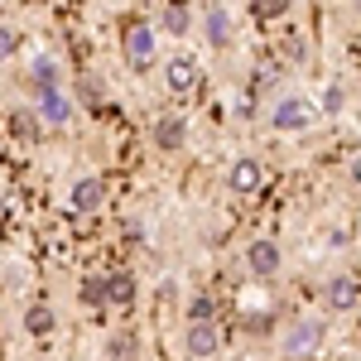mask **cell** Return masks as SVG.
<instances>
[{
  "label": "cell",
  "mask_w": 361,
  "mask_h": 361,
  "mask_svg": "<svg viewBox=\"0 0 361 361\" xmlns=\"http://www.w3.org/2000/svg\"><path fill=\"white\" fill-rule=\"evenodd\" d=\"M126 63L135 73H149L159 63V29L145 25V20H135V25L126 29Z\"/></svg>",
  "instance_id": "cell-1"
},
{
  "label": "cell",
  "mask_w": 361,
  "mask_h": 361,
  "mask_svg": "<svg viewBox=\"0 0 361 361\" xmlns=\"http://www.w3.org/2000/svg\"><path fill=\"white\" fill-rule=\"evenodd\" d=\"M318 121V106L308 102V97H279L275 106H270V126L284 130V135H299Z\"/></svg>",
  "instance_id": "cell-2"
},
{
  "label": "cell",
  "mask_w": 361,
  "mask_h": 361,
  "mask_svg": "<svg viewBox=\"0 0 361 361\" xmlns=\"http://www.w3.org/2000/svg\"><path fill=\"white\" fill-rule=\"evenodd\" d=\"M260 183H265L260 159H255V154H236L231 169H226V188H231L236 197H255V193H260Z\"/></svg>",
  "instance_id": "cell-3"
},
{
  "label": "cell",
  "mask_w": 361,
  "mask_h": 361,
  "mask_svg": "<svg viewBox=\"0 0 361 361\" xmlns=\"http://www.w3.org/2000/svg\"><path fill=\"white\" fill-rule=\"evenodd\" d=\"M318 342H323V318H294L284 328V352L289 357H313Z\"/></svg>",
  "instance_id": "cell-4"
},
{
  "label": "cell",
  "mask_w": 361,
  "mask_h": 361,
  "mask_svg": "<svg viewBox=\"0 0 361 361\" xmlns=\"http://www.w3.org/2000/svg\"><path fill=\"white\" fill-rule=\"evenodd\" d=\"M361 304V279L357 275H333L323 284V308L328 313H352Z\"/></svg>",
  "instance_id": "cell-5"
},
{
  "label": "cell",
  "mask_w": 361,
  "mask_h": 361,
  "mask_svg": "<svg viewBox=\"0 0 361 361\" xmlns=\"http://www.w3.org/2000/svg\"><path fill=\"white\" fill-rule=\"evenodd\" d=\"M279 265H284V250H279L270 236H260V241H250V246H246V270L255 279H275Z\"/></svg>",
  "instance_id": "cell-6"
},
{
  "label": "cell",
  "mask_w": 361,
  "mask_h": 361,
  "mask_svg": "<svg viewBox=\"0 0 361 361\" xmlns=\"http://www.w3.org/2000/svg\"><path fill=\"white\" fill-rule=\"evenodd\" d=\"M164 82H169V92H173V97H188V92L202 82V73H197V58L173 54V58L164 63Z\"/></svg>",
  "instance_id": "cell-7"
},
{
  "label": "cell",
  "mask_w": 361,
  "mask_h": 361,
  "mask_svg": "<svg viewBox=\"0 0 361 361\" xmlns=\"http://www.w3.org/2000/svg\"><path fill=\"white\" fill-rule=\"evenodd\" d=\"M68 202H73V212H97V207L106 202V183H102L97 173H87V178H78V183H73Z\"/></svg>",
  "instance_id": "cell-8"
},
{
  "label": "cell",
  "mask_w": 361,
  "mask_h": 361,
  "mask_svg": "<svg viewBox=\"0 0 361 361\" xmlns=\"http://www.w3.org/2000/svg\"><path fill=\"white\" fill-rule=\"evenodd\" d=\"M183 347H188V357H193V361L217 357V328H212V323H188V333H183Z\"/></svg>",
  "instance_id": "cell-9"
},
{
  "label": "cell",
  "mask_w": 361,
  "mask_h": 361,
  "mask_svg": "<svg viewBox=\"0 0 361 361\" xmlns=\"http://www.w3.org/2000/svg\"><path fill=\"white\" fill-rule=\"evenodd\" d=\"M149 140H154L159 149H183V140H188V121H183V116H159L154 130H149Z\"/></svg>",
  "instance_id": "cell-10"
},
{
  "label": "cell",
  "mask_w": 361,
  "mask_h": 361,
  "mask_svg": "<svg viewBox=\"0 0 361 361\" xmlns=\"http://www.w3.org/2000/svg\"><path fill=\"white\" fill-rule=\"evenodd\" d=\"M106 304H116V308H130V304H135V275L111 270V275H106Z\"/></svg>",
  "instance_id": "cell-11"
},
{
  "label": "cell",
  "mask_w": 361,
  "mask_h": 361,
  "mask_svg": "<svg viewBox=\"0 0 361 361\" xmlns=\"http://www.w3.org/2000/svg\"><path fill=\"white\" fill-rule=\"evenodd\" d=\"M34 87H39V97L44 92H63V73H58V63L49 54L34 58Z\"/></svg>",
  "instance_id": "cell-12"
},
{
  "label": "cell",
  "mask_w": 361,
  "mask_h": 361,
  "mask_svg": "<svg viewBox=\"0 0 361 361\" xmlns=\"http://www.w3.org/2000/svg\"><path fill=\"white\" fill-rule=\"evenodd\" d=\"M207 44H231V15H226V5H212L207 10Z\"/></svg>",
  "instance_id": "cell-13"
},
{
  "label": "cell",
  "mask_w": 361,
  "mask_h": 361,
  "mask_svg": "<svg viewBox=\"0 0 361 361\" xmlns=\"http://www.w3.org/2000/svg\"><path fill=\"white\" fill-rule=\"evenodd\" d=\"M188 25H193L188 5H164V10H159V29L173 34V39H178V34H188Z\"/></svg>",
  "instance_id": "cell-14"
},
{
  "label": "cell",
  "mask_w": 361,
  "mask_h": 361,
  "mask_svg": "<svg viewBox=\"0 0 361 361\" xmlns=\"http://www.w3.org/2000/svg\"><path fill=\"white\" fill-rule=\"evenodd\" d=\"M39 111H44L49 126H63V121L73 116V106H68V97H63V92H44V97H39Z\"/></svg>",
  "instance_id": "cell-15"
},
{
  "label": "cell",
  "mask_w": 361,
  "mask_h": 361,
  "mask_svg": "<svg viewBox=\"0 0 361 361\" xmlns=\"http://www.w3.org/2000/svg\"><path fill=\"white\" fill-rule=\"evenodd\" d=\"M25 333L29 337H49V333H54V308H49V304H34L25 313Z\"/></svg>",
  "instance_id": "cell-16"
},
{
  "label": "cell",
  "mask_w": 361,
  "mask_h": 361,
  "mask_svg": "<svg viewBox=\"0 0 361 361\" xmlns=\"http://www.w3.org/2000/svg\"><path fill=\"white\" fill-rule=\"evenodd\" d=\"M135 347H140L135 333H116L111 342H106V357L111 361H135Z\"/></svg>",
  "instance_id": "cell-17"
},
{
  "label": "cell",
  "mask_w": 361,
  "mask_h": 361,
  "mask_svg": "<svg viewBox=\"0 0 361 361\" xmlns=\"http://www.w3.org/2000/svg\"><path fill=\"white\" fill-rule=\"evenodd\" d=\"M82 299L92 308H106V275H102V279H87V284H82Z\"/></svg>",
  "instance_id": "cell-18"
},
{
  "label": "cell",
  "mask_w": 361,
  "mask_h": 361,
  "mask_svg": "<svg viewBox=\"0 0 361 361\" xmlns=\"http://www.w3.org/2000/svg\"><path fill=\"white\" fill-rule=\"evenodd\" d=\"M212 313H217L212 299H193V304H188V323H212Z\"/></svg>",
  "instance_id": "cell-19"
},
{
  "label": "cell",
  "mask_w": 361,
  "mask_h": 361,
  "mask_svg": "<svg viewBox=\"0 0 361 361\" xmlns=\"http://www.w3.org/2000/svg\"><path fill=\"white\" fill-rule=\"evenodd\" d=\"M342 102H347V92H342V87H328V92H323V111H328V116H333V111H342Z\"/></svg>",
  "instance_id": "cell-20"
},
{
  "label": "cell",
  "mask_w": 361,
  "mask_h": 361,
  "mask_svg": "<svg viewBox=\"0 0 361 361\" xmlns=\"http://www.w3.org/2000/svg\"><path fill=\"white\" fill-rule=\"evenodd\" d=\"M255 15H260V20H279V15H284V0H260Z\"/></svg>",
  "instance_id": "cell-21"
},
{
  "label": "cell",
  "mask_w": 361,
  "mask_h": 361,
  "mask_svg": "<svg viewBox=\"0 0 361 361\" xmlns=\"http://www.w3.org/2000/svg\"><path fill=\"white\" fill-rule=\"evenodd\" d=\"M10 54H15V29L0 25V58H10Z\"/></svg>",
  "instance_id": "cell-22"
},
{
  "label": "cell",
  "mask_w": 361,
  "mask_h": 361,
  "mask_svg": "<svg viewBox=\"0 0 361 361\" xmlns=\"http://www.w3.org/2000/svg\"><path fill=\"white\" fill-rule=\"evenodd\" d=\"M352 183H361V154L352 159Z\"/></svg>",
  "instance_id": "cell-23"
}]
</instances>
